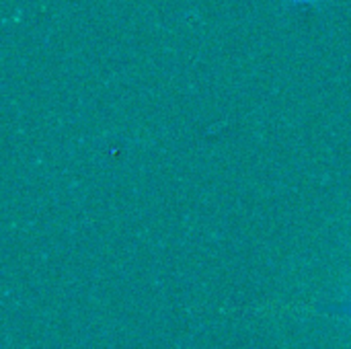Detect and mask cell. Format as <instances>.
Returning a JSON list of instances; mask_svg holds the SVG:
<instances>
[{"mask_svg":"<svg viewBox=\"0 0 351 349\" xmlns=\"http://www.w3.org/2000/svg\"><path fill=\"white\" fill-rule=\"evenodd\" d=\"M325 311H329V313H339V315H348L351 317V300L348 302H341V304H331V306H325Z\"/></svg>","mask_w":351,"mask_h":349,"instance_id":"6da1fadb","label":"cell"},{"mask_svg":"<svg viewBox=\"0 0 351 349\" xmlns=\"http://www.w3.org/2000/svg\"><path fill=\"white\" fill-rule=\"evenodd\" d=\"M296 2H302V0H296Z\"/></svg>","mask_w":351,"mask_h":349,"instance_id":"7a4b0ae2","label":"cell"}]
</instances>
